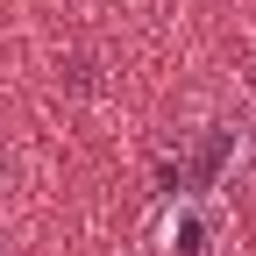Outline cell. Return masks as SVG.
Returning a JSON list of instances; mask_svg holds the SVG:
<instances>
[{
	"label": "cell",
	"mask_w": 256,
	"mask_h": 256,
	"mask_svg": "<svg viewBox=\"0 0 256 256\" xmlns=\"http://www.w3.org/2000/svg\"><path fill=\"white\" fill-rule=\"evenodd\" d=\"M0 256H8V235H0Z\"/></svg>",
	"instance_id": "3957f363"
},
{
	"label": "cell",
	"mask_w": 256,
	"mask_h": 256,
	"mask_svg": "<svg viewBox=\"0 0 256 256\" xmlns=\"http://www.w3.org/2000/svg\"><path fill=\"white\" fill-rule=\"evenodd\" d=\"M206 235H214V220L192 200H178V214H171V256H206Z\"/></svg>",
	"instance_id": "6da1fadb"
},
{
	"label": "cell",
	"mask_w": 256,
	"mask_h": 256,
	"mask_svg": "<svg viewBox=\"0 0 256 256\" xmlns=\"http://www.w3.org/2000/svg\"><path fill=\"white\" fill-rule=\"evenodd\" d=\"M8 178H14V164H8V150H0V200H8Z\"/></svg>",
	"instance_id": "7a4b0ae2"
}]
</instances>
